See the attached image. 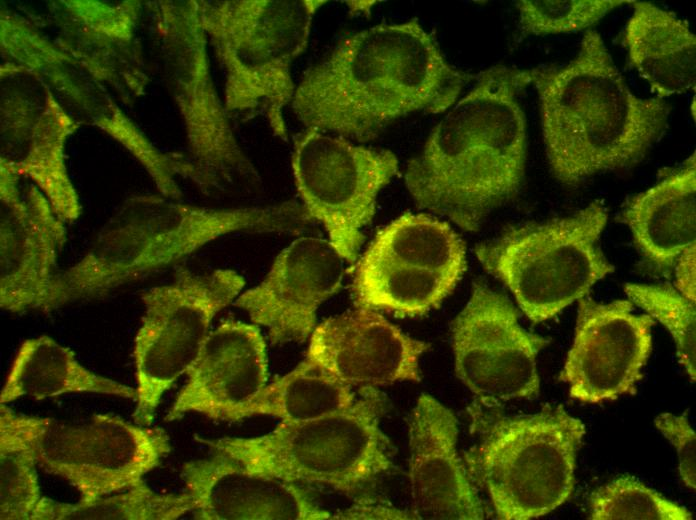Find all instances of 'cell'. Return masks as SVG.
Masks as SVG:
<instances>
[{
	"mask_svg": "<svg viewBox=\"0 0 696 520\" xmlns=\"http://www.w3.org/2000/svg\"><path fill=\"white\" fill-rule=\"evenodd\" d=\"M181 476L194 519L331 518L298 484L251 471L221 452L185 462Z\"/></svg>",
	"mask_w": 696,
	"mask_h": 520,
	"instance_id": "cell-20",
	"label": "cell"
},
{
	"mask_svg": "<svg viewBox=\"0 0 696 520\" xmlns=\"http://www.w3.org/2000/svg\"><path fill=\"white\" fill-rule=\"evenodd\" d=\"M412 514L423 520L484 519V506L457 453L451 410L422 394L409 418Z\"/></svg>",
	"mask_w": 696,
	"mask_h": 520,
	"instance_id": "cell-19",
	"label": "cell"
},
{
	"mask_svg": "<svg viewBox=\"0 0 696 520\" xmlns=\"http://www.w3.org/2000/svg\"><path fill=\"white\" fill-rule=\"evenodd\" d=\"M457 282L441 273L362 256L352 291L356 307L417 316L437 307Z\"/></svg>",
	"mask_w": 696,
	"mask_h": 520,
	"instance_id": "cell-25",
	"label": "cell"
},
{
	"mask_svg": "<svg viewBox=\"0 0 696 520\" xmlns=\"http://www.w3.org/2000/svg\"><path fill=\"white\" fill-rule=\"evenodd\" d=\"M334 519H411L414 515L395 507L388 506L375 501L364 500L356 505L338 513L331 515Z\"/></svg>",
	"mask_w": 696,
	"mask_h": 520,
	"instance_id": "cell-33",
	"label": "cell"
},
{
	"mask_svg": "<svg viewBox=\"0 0 696 520\" xmlns=\"http://www.w3.org/2000/svg\"><path fill=\"white\" fill-rule=\"evenodd\" d=\"M548 343L519 324L517 310L504 295L478 282L452 324L456 375L488 403L537 396L536 359Z\"/></svg>",
	"mask_w": 696,
	"mask_h": 520,
	"instance_id": "cell-12",
	"label": "cell"
},
{
	"mask_svg": "<svg viewBox=\"0 0 696 520\" xmlns=\"http://www.w3.org/2000/svg\"><path fill=\"white\" fill-rule=\"evenodd\" d=\"M32 435L33 416L0 404L1 520H31L42 498Z\"/></svg>",
	"mask_w": 696,
	"mask_h": 520,
	"instance_id": "cell-27",
	"label": "cell"
},
{
	"mask_svg": "<svg viewBox=\"0 0 696 520\" xmlns=\"http://www.w3.org/2000/svg\"><path fill=\"white\" fill-rule=\"evenodd\" d=\"M474 81L405 170L417 207L469 232L523 187L527 123L520 94L530 85L528 69L505 65L483 70Z\"/></svg>",
	"mask_w": 696,
	"mask_h": 520,
	"instance_id": "cell-2",
	"label": "cell"
},
{
	"mask_svg": "<svg viewBox=\"0 0 696 520\" xmlns=\"http://www.w3.org/2000/svg\"><path fill=\"white\" fill-rule=\"evenodd\" d=\"M345 409L299 422H280L257 437L197 439L251 471L351 495L393 468V446L381 430L385 397L360 388Z\"/></svg>",
	"mask_w": 696,
	"mask_h": 520,
	"instance_id": "cell-5",
	"label": "cell"
},
{
	"mask_svg": "<svg viewBox=\"0 0 696 520\" xmlns=\"http://www.w3.org/2000/svg\"><path fill=\"white\" fill-rule=\"evenodd\" d=\"M624 291L630 301L661 322L672 335L680 363L695 381L696 309L692 302L669 285L627 283Z\"/></svg>",
	"mask_w": 696,
	"mask_h": 520,
	"instance_id": "cell-30",
	"label": "cell"
},
{
	"mask_svg": "<svg viewBox=\"0 0 696 520\" xmlns=\"http://www.w3.org/2000/svg\"><path fill=\"white\" fill-rule=\"evenodd\" d=\"M450 276L459 281L466 269L463 241L444 221L405 213L374 237L362 255Z\"/></svg>",
	"mask_w": 696,
	"mask_h": 520,
	"instance_id": "cell-26",
	"label": "cell"
},
{
	"mask_svg": "<svg viewBox=\"0 0 696 520\" xmlns=\"http://www.w3.org/2000/svg\"><path fill=\"white\" fill-rule=\"evenodd\" d=\"M528 72L549 166L566 186L639 163L666 130L668 105L630 90L595 30L568 63Z\"/></svg>",
	"mask_w": 696,
	"mask_h": 520,
	"instance_id": "cell-3",
	"label": "cell"
},
{
	"mask_svg": "<svg viewBox=\"0 0 696 520\" xmlns=\"http://www.w3.org/2000/svg\"><path fill=\"white\" fill-rule=\"evenodd\" d=\"M677 291L696 303L695 287V244L688 247L675 263Z\"/></svg>",
	"mask_w": 696,
	"mask_h": 520,
	"instance_id": "cell-34",
	"label": "cell"
},
{
	"mask_svg": "<svg viewBox=\"0 0 696 520\" xmlns=\"http://www.w3.org/2000/svg\"><path fill=\"white\" fill-rule=\"evenodd\" d=\"M352 388L305 357L291 371L266 384L232 421L256 415L272 416L280 422L318 418L350 406L356 399Z\"/></svg>",
	"mask_w": 696,
	"mask_h": 520,
	"instance_id": "cell-24",
	"label": "cell"
},
{
	"mask_svg": "<svg viewBox=\"0 0 696 520\" xmlns=\"http://www.w3.org/2000/svg\"><path fill=\"white\" fill-rule=\"evenodd\" d=\"M654 423L677 451L682 481L688 488L695 490L696 435L686 414L662 413L655 418Z\"/></svg>",
	"mask_w": 696,
	"mask_h": 520,
	"instance_id": "cell-32",
	"label": "cell"
},
{
	"mask_svg": "<svg viewBox=\"0 0 696 520\" xmlns=\"http://www.w3.org/2000/svg\"><path fill=\"white\" fill-rule=\"evenodd\" d=\"M191 511L186 492L158 493L144 481L90 501L64 503L42 497L31 520H174Z\"/></svg>",
	"mask_w": 696,
	"mask_h": 520,
	"instance_id": "cell-28",
	"label": "cell"
},
{
	"mask_svg": "<svg viewBox=\"0 0 696 520\" xmlns=\"http://www.w3.org/2000/svg\"><path fill=\"white\" fill-rule=\"evenodd\" d=\"M37 463L65 480L90 501L144 482L170 453V439L161 427L128 422L111 414L66 423L33 418Z\"/></svg>",
	"mask_w": 696,
	"mask_h": 520,
	"instance_id": "cell-11",
	"label": "cell"
},
{
	"mask_svg": "<svg viewBox=\"0 0 696 520\" xmlns=\"http://www.w3.org/2000/svg\"><path fill=\"white\" fill-rule=\"evenodd\" d=\"M276 205L207 209L162 198L137 201L111 221L85 254L57 273L42 312L112 291L167 267L232 232H277Z\"/></svg>",
	"mask_w": 696,
	"mask_h": 520,
	"instance_id": "cell-4",
	"label": "cell"
},
{
	"mask_svg": "<svg viewBox=\"0 0 696 520\" xmlns=\"http://www.w3.org/2000/svg\"><path fill=\"white\" fill-rule=\"evenodd\" d=\"M474 79L413 18L344 38L304 73L290 107L304 128L365 142L401 117L446 111Z\"/></svg>",
	"mask_w": 696,
	"mask_h": 520,
	"instance_id": "cell-1",
	"label": "cell"
},
{
	"mask_svg": "<svg viewBox=\"0 0 696 520\" xmlns=\"http://www.w3.org/2000/svg\"><path fill=\"white\" fill-rule=\"evenodd\" d=\"M428 348L379 311L356 307L316 325L306 357L351 387L377 388L420 381V358Z\"/></svg>",
	"mask_w": 696,
	"mask_h": 520,
	"instance_id": "cell-15",
	"label": "cell"
},
{
	"mask_svg": "<svg viewBox=\"0 0 696 520\" xmlns=\"http://www.w3.org/2000/svg\"><path fill=\"white\" fill-rule=\"evenodd\" d=\"M632 4L624 44L640 77L660 99L694 89L696 38L689 24L651 2Z\"/></svg>",
	"mask_w": 696,
	"mask_h": 520,
	"instance_id": "cell-22",
	"label": "cell"
},
{
	"mask_svg": "<svg viewBox=\"0 0 696 520\" xmlns=\"http://www.w3.org/2000/svg\"><path fill=\"white\" fill-rule=\"evenodd\" d=\"M584 435L582 421L561 406L501 417L466 453L467 471L486 492L497 519L539 518L570 497Z\"/></svg>",
	"mask_w": 696,
	"mask_h": 520,
	"instance_id": "cell-7",
	"label": "cell"
},
{
	"mask_svg": "<svg viewBox=\"0 0 696 520\" xmlns=\"http://www.w3.org/2000/svg\"><path fill=\"white\" fill-rule=\"evenodd\" d=\"M1 187L0 306L12 313L41 311L66 233L41 195L32 192L26 200L20 198L13 173L6 168Z\"/></svg>",
	"mask_w": 696,
	"mask_h": 520,
	"instance_id": "cell-18",
	"label": "cell"
},
{
	"mask_svg": "<svg viewBox=\"0 0 696 520\" xmlns=\"http://www.w3.org/2000/svg\"><path fill=\"white\" fill-rule=\"evenodd\" d=\"M291 169L309 219L324 227L345 262L355 263L378 194L397 174L395 154L304 128L293 142Z\"/></svg>",
	"mask_w": 696,
	"mask_h": 520,
	"instance_id": "cell-10",
	"label": "cell"
},
{
	"mask_svg": "<svg viewBox=\"0 0 696 520\" xmlns=\"http://www.w3.org/2000/svg\"><path fill=\"white\" fill-rule=\"evenodd\" d=\"M589 519L690 520L692 515L635 477L623 475L591 493Z\"/></svg>",
	"mask_w": 696,
	"mask_h": 520,
	"instance_id": "cell-29",
	"label": "cell"
},
{
	"mask_svg": "<svg viewBox=\"0 0 696 520\" xmlns=\"http://www.w3.org/2000/svg\"><path fill=\"white\" fill-rule=\"evenodd\" d=\"M654 324L648 314L635 313L630 300H578L574 341L559 375L570 397L602 403L634 394L652 351Z\"/></svg>",
	"mask_w": 696,
	"mask_h": 520,
	"instance_id": "cell-13",
	"label": "cell"
},
{
	"mask_svg": "<svg viewBox=\"0 0 696 520\" xmlns=\"http://www.w3.org/2000/svg\"><path fill=\"white\" fill-rule=\"evenodd\" d=\"M620 219L653 267L665 270L674 266L684 250L695 244V153L653 186L631 197Z\"/></svg>",
	"mask_w": 696,
	"mask_h": 520,
	"instance_id": "cell-21",
	"label": "cell"
},
{
	"mask_svg": "<svg viewBox=\"0 0 696 520\" xmlns=\"http://www.w3.org/2000/svg\"><path fill=\"white\" fill-rule=\"evenodd\" d=\"M608 213L599 201L565 216L506 229L479 244L482 266L533 322L549 320L614 271L599 246Z\"/></svg>",
	"mask_w": 696,
	"mask_h": 520,
	"instance_id": "cell-8",
	"label": "cell"
},
{
	"mask_svg": "<svg viewBox=\"0 0 696 520\" xmlns=\"http://www.w3.org/2000/svg\"><path fill=\"white\" fill-rule=\"evenodd\" d=\"M244 278L231 269H179L172 282L141 292L144 312L133 344V422L150 426L162 396L196 359L215 316L240 295Z\"/></svg>",
	"mask_w": 696,
	"mask_h": 520,
	"instance_id": "cell-9",
	"label": "cell"
},
{
	"mask_svg": "<svg viewBox=\"0 0 696 520\" xmlns=\"http://www.w3.org/2000/svg\"><path fill=\"white\" fill-rule=\"evenodd\" d=\"M327 1L237 0L207 4L200 20L226 70L229 111L261 112L274 136L288 139L284 110L296 85L295 60L307 48L313 18Z\"/></svg>",
	"mask_w": 696,
	"mask_h": 520,
	"instance_id": "cell-6",
	"label": "cell"
},
{
	"mask_svg": "<svg viewBox=\"0 0 696 520\" xmlns=\"http://www.w3.org/2000/svg\"><path fill=\"white\" fill-rule=\"evenodd\" d=\"M344 259L328 239L304 236L284 248L265 278L235 306L275 344L301 343L316 327L319 306L341 287Z\"/></svg>",
	"mask_w": 696,
	"mask_h": 520,
	"instance_id": "cell-14",
	"label": "cell"
},
{
	"mask_svg": "<svg viewBox=\"0 0 696 520\" xmlns=\"http://www.w3.org/2000/svg\"><path fill=\"white\" fill-rule=\"evenodd\" d=\"M168 34L176 60L179 99L189 127L196 168L204 183L234 175L257 177L239 146L206 73L198 7H169Z\"/></svg>",
	"mask_w": 696,
	"mask_h": 520,
	"instance_id": "cell-16",
	"label": "cell"
},
{
	"mask_svg": "<svg viewBox=\"0 0 696 520\" xmlns=\"http://www.w3.org/2000/svg\"><path fill=\"white\" fill-rule=\"evenodd\" d=\"M165 419L188 413L232 421L267 384L266 343L255 324L227 319L210 330Z\"/></svg>",
	"mask_w": 696,
	"mask_h": 520,
	"instance_id": "cell-17",
	"label": "cell"
},
{
	"mask_svg": "<svg viewBox=\"0 0 696 520\" xmlns=\"http://www.w3.org/2000/svg\"><path fill=\"white\" fill-rule=\"evenodd\" d=\"M628 0H520L515 6L525 35L545 36L587 29Z\"/></svg>",
	"mask_w": 696,
	"mask_h": 520,
	"instance_id": "cell-31",
	"label": "cell"
},
{
	"mask_svg": "<svg viewBox=\"0 0 696 520\" xmlns=\"http://www.w3.org/2000/svg\"><path fill=\"white\" fill-rule=\"evenodd\" d=\"M69 393L135 399L136 390L83 366L75 353L47 335L22 342L0 393V403L20 398L42 400Z\"/></svg>",
	"mask_w": 696,
	"mask_h": 520,
	"instance_id": "cell-23",
	"label": "cell"
}]
</instances>
